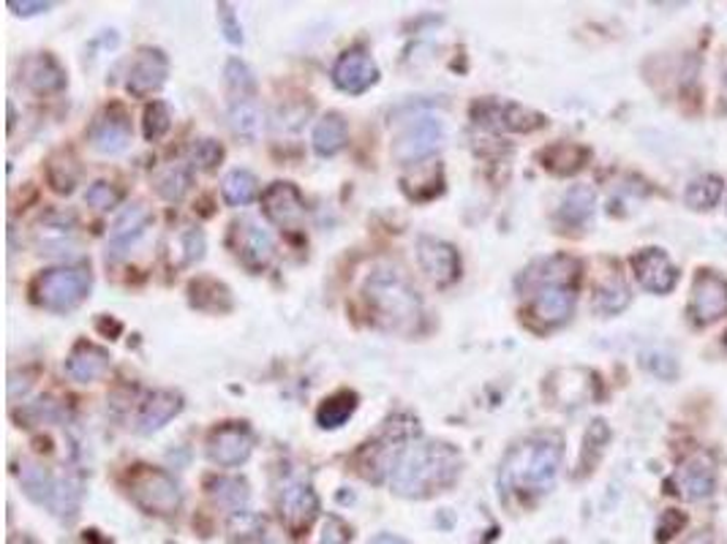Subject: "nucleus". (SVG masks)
<instances>
[{
    "label": "nucleus",
    "instance_id": "nucleus-1",
    "mask_svg": "<svg viewBox=\"0 0 727 544\" xmlns=\"http://www.w3.org/2000/svg\"><path fill=\"white\" fill-rule=\"evenodd\" d=\"M461 473V455L444 441H414L403 446L390 473L392 493L401 498H430L452 488Z\"/></svg>",
    "mask_w": 727,
    "mask_h": 544
},
{
    "label": "nucleus",
    "instance_id": "nucleus-2",
    "mask_svg": "<svg viewBox=\"0 0 727 544\" xmlns=\"http://www.w3.org/2000/svg\"><path fill=\"white\" fill-rule=\"evenodd\" d=\"M562 468V441L556 435H535L507 452L502 463L504 490L513 493H548Z\"/></svg>",
    "mask_w": 727,
    "mask_h": 544
},
{
    "label": "nucleus",
    "instance_id": "nucleus-3",
    "mask_svg": "<svg viewBox=\"0 0 727 544\" xmlns=\"http://www.w3.org/2000/svg\"><path fill=\"white\" fill-rule=\"evenodd\" d=\"M365 300L387 330L412 332L423 319V300L401 269L371 273L365 281Z\"/></svg>",
    "mask_w": 727,
    "mask_h": 544
},
{
    "label": "nucleus",
    "instance_id": "nucleus-4",
    "mask_svg": "<svg viewBox=\"0 0 727 544\" xmlns=\"http://www.w3.org/2000/svg\"><path fill=\"white\" fill-rule=\"evenodd\" d=\"M93 278L85 267H55L34 281V298L52 314H68L88 300Z\"/></svg>",
    "mask_w": 727,
    "mask_h": 544
},
{
    "label": "nucleus",
    "instance_id": "nucleus-5",
    "mask_svg": "<svg viewBox=\"0 0 727 544\" xmlns=\"http://www.w3.org/2000/svg\"><path fill=\"white\" fill-rule=\"evenodd\" d=\"M128 495L148 515L170 517L183 506V490L164 468L137 466L128 473Z\"/></svg>",
    "mask_w": 727,
    "mask_h": 544
},
{
    "label": "nucleus",
    "instance_id": "nucleus-6",
    "mask_svg": "<svg viewBox=\"0 0 727 544\" xmlns=\"http://www.w3.org/2000/svg\"><path fill=\"white\" fill-rule=\"evenodd\" d=\"M444 123L434 115L412 117L406 128L392 142V159L403 166L423 164L444 148Z\"/></svg>",
    "mask_w": 727,
    "mask_h": 544
},
{
    "label": "nucleus",
    "instance_id": "nucleus-7",
    "mask_svg": "<svg viewBox=\"0 0 727 544\" xmlns=\"http://www.w3.org/2000/svg\"><path fill=\"white\" fill-rule=\"evenodd\" d=\"M472 121L477 126L491 128V131H513V134H531L546 126V115L529 110L515 101H497V99H479L472 104Z\"/></svg>",
    "mask_w": 727,
    "mask_h": 544
},
{
    "label": "nucleus",
    "instance_id": "nucleus-8",
    "mask_svg": "<svg viewBox=\"0 0 727 544\" xmlns=\"http://www.w3.org/2000/svg\"><path fill=\"white\" fill-rule=\"evenodd\" d=\"M229 245L235 248V256L240 258V264L249 273H262L267 269V264L273 262V253H276V245H273V237L262 229L256 220H235L229 231Z\"/></svg>",
    "mask_w": 727,
    "mask_h": 544
},
{
    "label": "nucleus",
    "instance_id": "nucleus-9",
    "mask_svg": "<svg viewBox=\"0 0 727 544\" xmlns=\"http://www.w3.org/2000/svg\"><path fill=\"white\" fill-rule=\"evenodd\" d=\"M251 452H254V433L249 430V425L226 422L208 435V457L221 468L242 466L251 457Z\"/></svg>",
    "mask_w": 727,
    "mask_h": 544
},
{
    "label": "nucleus",
    "instance_id": "nucleus-10",
    "mask_svg": "<svg viewBox=\"0 0 727 544\" xmlns=\"http://www.w3.org/2000/svg\"><path fill=\"white\" fill-rule=\"evenodd\" d=\"M689 316L698 327H709L727 316V281L711 269H703L692 283Z\"/></svg>",
    "mask_w": 727,
    "mask_h": 544
},
{
    "label": "nucleus",
    "instance_id": "nucleus-11",
    "mask_svg": "<svg viewBox=\"0 0 727 544\" xmlns=\"http://www.w3.org/2000/svg\"><path fill=\"white\" fill-rule=\"evenodd\" d=\"M417 262L425 276L436 283V287H450L461 276V256H457L455 245L439 240V237L423 235L417 240Z\"/></svg>",
    "mask_w": 727,
    "mask_h": 544
},
{
    "label": "nucleus",
    "instance_id": "nucleus-12",
    "mask_svg": "<svg viewBox=\"0 0 727 544\" xmlns=\"http://www.w3.org/2000/svg\"><path fill=\"white\" fill-rule=\"evenodd\" d=\"M262 213L281 229H294L305 218V199L294 182L276 180L262 193Z\"/></svg>",
    "mask_w": 727,
    "mask_h": 544
},
{
    "label": "nucleus",
    "instance_id": "nucleus-13",
    "mask_svg": "<svg viewBox=\"0 0 727 544\" xmlns=\"http://www.w3.org/2000/svg\"><path fill=\"white\" fill-rule=\"evenodd\" d=\"M673 488L684 501H703L716 488V463L709 452H694L673 473Z\"/></svg>",
    "mask_w": 727,
    "mask_h": 544
},
{
    "label": "nucleus",
    "instance_id": "nucleus-14",
    "mask_svg": "<svg viewBox=\"0 0 727 544\" xmlns=\"http://www.w3.org/2000/svg\"><path fill=\"white\" fill-rule=\"evenodd\" d=\"M166 77H170V58L155 47H145L137 52L131 68H128L126 90L134 99H148L155 90L164 88Z\"/></svg>",
    "mask_w": 727,
    "mask_h": 544
},
{
    "label": "nucleus",
    "instance_id": "nucleus-15",
    "mask_svg": "<svg viewBox=\"0 0 727 544\" xmlns=\"http://www.w3.org/2000/svg\"><path fill=\"white\" fill-rule=\"evenodd\" d=\"M333 83L341 93L363 96L379 83V66L365 50H347L333 66Z\"/></svg>",
    "mask_w": 727,
    "mask_h": 544
},
{
    "label": "nucleus",
    "instance_id": "nucleus-16",
    "mask_svg": "<svg viewBox=\"0 0 727 544\" xmlns=\"http://www.w3.org/2000/svg\"><path fill=\"white\" fill-rule=\"evenodd\" d=\"M629 264H632L635 278L645 292L667 294L678 283L676 264L670 262V256L662 248H643L629 258Z\"/></svg>",
    "mask_w": 727,
    "mask_h": 544
},
{
    "label": "nucleus",
    "instance_id": "nucleus-17",
    "mask_svg": "<svg viewBox=\"0 0 727 544\" xmlns=\"http://www.w3.org/2000/svg\"><path fill=\"white\" fill-rule=\"evenodd\" d=\"M278 515L289 531H309L319 515V498L309 482H287L278 493Z\"/></svg>",
    "mask_w": 727,
    "mask_h": 544
},
{
    "label": "nucleus",
    "instance_id": "nucleus-18",
    "mask_svg": "<svg viewBox=\"0 0 727 544\" xmlns=\"http://www.w3.org/2000/svg\"><path fill=\"white\" fill-rule=\"evenodd\" d=\"M153 224V213L145 207L142 202L131 204L121 213V218L115 220L110 231V240H106V262H117V258L126 256L134 245L145 237V231Z\"/></svg>",
    "mask_w": 727,
    "mask_h": 544
},
{
    "label": "nucleus",
    "instance_id": "nucleus-19",
    "mask_svg": "<svg viewBox=\"0 0 727 544\" xmlns=\"http://www.w3.org/2000/svg\"><path fill=\"white\" fill-rule=\"evenodd\" d=\"M90 148L101 155H117L131 144V123L121 106H110L93 121L88 131Z\"/></svg>",
    "mask_w": 727,
    "mask_h": 544
},
{
    "label": "nucleus",
    "instance_id": "nucleus-20",
    "mask_svg": "<svg viewBox=\"0 0 727 544\" xmlns=\"http://www.w3.org/2000/svg\"><path fill=\"white\" fill-rule=\"evenodd\" d=\"M20 79L36 96L61 93L66 88V68L50 52H36L20 63Z\"/></svg>",
    "mask_w": 727,
    "mask_h": 544
},
{
    "label": "nucleus",
    "instance_id": "nucleus-21",
    "mask_svg": "<svg viewBox=\"0 0 727 544\" xmlns=\"http://www.w3.org/2000/svg\"><path fill=\"white\" fill-rule=\"evenodd\" d=\"M578 269L580 264L569 256L540 258L529 269H524V276L518 278V289L535 294L542 287H569L578 278Z\"/></svg>",
    "mask_w": 727,
    "mask_h": 544
},
{
    "label": "nucleus",
    "instance_id": "nucleus-22",
    "mask_svg": "<svg viewBox=\"0 0 727 544\" xmlns=\"http://www.w3.org/2000/svg\"><path fill=\"white\" fill-rule=\"evenodd\" d=\"M575 311V292L569 287H542L531 294L529 316L542 327H562Z\"/></svg>",
    "mask_w": 727,
    "mask_h": 544
},
{
    "label": "nucleus",
    "instance_id": "nucleus-23",
    "mask_svg": "<svg viewBox=\"0 0 727 544\" xmlns=\"http://www.w3.org/2000/svg\"><path fill=\"white\" fill-rule=\"evenodd\" d=\"M66 374L79 384H90L110 374V352L96 343L79 341L66 357Z\"/></svg>",
    "mask_w": 727,
    "mask_h": 544
},
{
    "label": "nucleus",
    "instance_id": "nucleus-24",
    "mask_svg": "<svg viewBox=\"0 0 727 544\" xmlns=\"http://www.w3.org/2000/svg\"><path fill=\"white\" fill-rule=\"evenodd\" d=\"M183 412V395L172 390H159L153 395H148V401L142 403L137 417V430L142 435L159 433L164 425H170L177 414Z\"/></svg>",
    "mask_w": 727,
    "mask_h": 544
},
{
    "label": "nucleus",
    "instance_id": "nucleus-25",
    "mask_svg": "<svg viewBox=\"0 0 727 544\" xmlns=\"http://www.w3.org/2000/svg\"><path fill=\"white\" fill-rule=\"evenodd\" d=\"M36 245L47 256H58V253H72L74 242H77V229H74V218H66L61 213H50L45 220H39L34 231Z\"/></svg>",
    "mask_w": 727,
    "mask_h": 544
},
{
    "label": "nucleus",
    "instance_id": "nucleus-26",
    "mask_svg": "<svg viewBox=\"0 0 727 544\" xmlns=\"http://www.w3.org/2000/svg\"><path fill=\"white\" fill-rule=\"evenodd\" d=\"M188 303L202 314H229L235 308L231 289L215 278H197L188 283Z\"/></svg>",
    "mask_w": 727,
    "mask_h": 544
},
{
    "label": "nucleus",
    "instance_id": "nucleus-27",
    "mask_svg": "<svg viewBox=\"0 0 727 544\" xmlns=\"http://www.w3.org/2000/svg\"><path fill=\"white\" fill-rule=\"evenodd\" d=\"M569 376H573V384H567L564 370H556V374L548 379V395H551V401L562 408L584 406V403L591 397L594 376L586 374V370H569Z\"/></svg>",
    "mask_w": 727,
    "mask_h": 544
},
{
    "label": "nucleus",
    "instance_id": "nucleus-28",
    "mask_svg": "<svg viewBox=\"0 0 727 544\" xmlns=\"http://www.w3.org/2000/svg\"><path fill=\"white\" fill-rule=\"evenodd\" d=\"M589 159H591V150L584 148V144H575V142H556L540 153L542 169H548L556 177L578 175V172L589 164Z\"/></svg>",
    "mask_w": 727,
    "mask_h": 544
},
{
    "label": "nucleus",
    "instance_id": "nucleus-29",
    "mask_svg": "<svg viewBox=\"0 0 727 544\" xmlns=\"http://www.w3.org/2000/svg\"><path fill=\"white\" fill-rule=\"evenodd\" d=\"M58 482L61 477H55L52 471H47L45 466H36V463H23L20 466V484H23V493L28 495L34 504L52 509V501H55Z\"/></svg>",
    "mask_w": 727,
    "mask_h": 544
},
{
    "label": "nucleus",
    "instance_id": "nucleus-30",
    "mask_svg": "<svg viewBox=\"0 0 727 544\" xmlns=\"http://www.w3.org/2000/svg\"><path fill=\"white\" fill-rule=\"evenodd\" d=\"M311 142H314L316 155H322V159H333V155L341 153L349 142V126L347 121H343L341 112H327V115L316 123Z\"/></svg>",
    "mask_w": 727,
    "mask_h": 544
},
{
    "label": "nucleus",
    "instance_id": "nucleus-31",
    "mask_svg": "<svg viewBox=\"0 0 727 544\" xmlns=\"http://www.w3.org/2000/svg\"><path fill=\"white\" fill-rule=\"evenodd\" d=\"M597 193L589 186H573L559 204V220L567 226H584L594 215Z\"/></svg>",
    "mask_w": 727,
    "mask_h": 544
},
{
    "label": "nucleus",
    "instance_id": "nucleus-32",
    "mask_svg": "<svg viewBox=\"0 0 727 544\" xmlns=\"http://www.w3.org/2000/svg\"><path fill=\"white\" fill-rule=\"evenodd\" d=\"M358 403H360L358 392H352V390L336 392V395L322 401L319 412H316V422H319V428H325V430L343 428V425L352 419V414L358 412Z\"/></svg>",
    "mask_w": 727,
    "mask_h": 544
},
{
    "label": "nucleus",
    "instance_id": "nucleus-33",
    "mask_svg": "<svg viewBox=\"0 0 727 544\" xmlns=\"http://www.w3.org/2000/svg\"><path fill=\"white\" fill-rule=\"evenodd\" d=\"M208 495L215 504L226 506L231 511H242L251 498L249 482L240 477H213L208 479Z\"/></svg>",
    "mask_w": 727,
    "mask_h": 544
},
{
    "label": "nucleus",
    "instance_id": "nucleus-34",
    "mask_svg": "<svg viewBox=\"0 0 727 544\" xmlns=\"http://www.w3.org/2000/svg\"><path fill=\"white\" fill-rule=\"evenodd\" d=\"M262 123H265V115H262V106L256 99H242V101H231L229 110V128L235 137L240 139H256L262 131Z\"/></svg>",
    "mask_w": 727,
    "mask_h": 544
},
{
    "label": "nucleus",
    "instance_id": "nucleus-35",
    "mask_svg": "<svg viewBox=\"0 0 727 544\" xmlns=\"http://www.w3.org/2000/svg\"><path fill=\"white\" fill-rule=\"evenodd\" d=\"M221 197L229 207H246L260 197V180L249 169H231L221 182Z\"/></svg>",
    "mask_w": 727,
    "mask_h": 544
},
{
    "label": "nucleus",
    "instance_id": "nucleus-36",
    "mask_svg": "<svg viewBox=\"0 0 727 544\" xmlns=\"http://www.w3.org/2000/svg\"><path fill=\"white\" fill-rule=\"evenodd\" d=\"M725 191V180L716 175H700L689 180L687 191H684V202L689 210H711L722 199Z\"/></svg>",
    "mask_w": 727,
    "mask_h": 544
},
{
    "label": "nucleus",
    "instance_id": "nucleus-37",
    "mask_svg": "<svg viewBox=\"0 0 727 544\" xmlns=\"http://www.w3.org/2000/svg\"><path fill=\"white\" fill-rule=\"evenodd\" d=\"M155 193L166 202H180L191 191V169L186 164H172L161 169L153 180Z\"/></svg>",
    "mask_w": 727,
    "mask_h": 544
},
{
    "label": "nucleus",
    "instance_id": "nucleus-38",
    "mask_svg": "<svg viewBox=\"0 0 727 544\" xmlns=\"http://www.w3.org/2000/svg\"><path fill=\"white\" fill-rule=\"evenodd\" d=\"M47 180L55 193H72L79 182V164L68 153L52 155L47 164Z\"/></svg>",
    "mask_w": 727,
    "mask_h": 544
},
{
    "label": "nucleus",
    "instance_id": "nucleus-39",
    "mask_svg": "<svg viewBox=\"0 0 727 544\" xmlns=\"http://www.w3.org/2000/svg\"><path fill=\"white\" fill-rule=\"evenodd\" d=\"M629 300H632V294H629L627 283H624L622 278H607L605 283L597 287L594 308L605 316H616L627 308Z\"/></svg>",
    "mask_w": 727,
    "mask_h": 544
},
{
    "label": "nucleus",
    "instance_id": "nucleus-40",
    "mask_svg": "<svg viewBox=\"0 0 727 544\" xmlns=\"http://www.w3.org/2000/svg\"><path fill=\"white\" fill-rule=\"evenodd\" d=\"M226 88H229V96L231 101H242V99H256V79H254V72H251L249 66L242 61H237V58H231L229 63H226Z\"/></svg>",
    "mask_w": 727,
    "mask_h": 544
},
{
    "label": "nucleus",
    "instance_id": "nucleus-41",
    "mask_svg": "<svg viewBox=\"0 0 727 544\" xmlns=\"http://www.w3.org/2000/svg\"><path fill=\"white\" fill-rule=\"evenodd\" d=\"M170 128H172V112L164 101H153V104L145 106L142 134L148 142H159L161 137H166Z\"/></svg>",
    "mask_w": 727,
    "mask_h": 544
},
{
    "label": "nucleus",
    "instance_id": "nucleus-42",
    "mask_svg": "<svg viewBox=\"0 0 727 544\" xmlns=\"http://www.w3.org/2000/svg\"><path fill=\"white\" fill-rule=\"evenodd\" d=\"M262 531H265V520H262L260 515H254V511L249 509L231 511L229 517L231 539H237V542H251V539L260 536Z\"/></svg>",
    "mask_w": 727,
    "mask_h": 544
},
{
    "label": "nucleus",
    "instance_id": "nucleus-43",
    "mask_svg": "<svg viewBox=\"0 0 727 544\" xmlns=\"http://www.w3.org/2000/svg\"><path fill=\"white\" fill-rule=\"evenodd\" d=\"M640 365H643L651 376H660V379H665V381H673L678 376L676 357L662 352V349H649V352L640 354Z\"/></svg>",
    "mask_w": 727,
    "mask_h": 544
},
{
    "label": "nucleus",
    "instance_id": "nucleus-44",
    "mask_svg": "<svg viewBox=\"0 0 727 544\" xmlns=\"http://www.w3.org/2000/svg\"><path fill=\"white\" fill-rule=\"evenodd\" d=\"M85 202H88L93 210H101V213H104V210H115L117 204L123 202V191L117 186H112V182L99 180L88 188Z\"/></svg>",
    "mask_w": 727,
    "mask_h": 544
},
{
    "label": "nucleus",
    "instance_id": "nucleus-45",
    "mask_svg": "<svg viewBox=\"0 0 727 544\" xmlns=\"http://www.w3.org/2000/svg\"><path fill=\"white\" fill-rule=\"evenodd\" d=\"M224 161V144L215 142V139H199V142H193L191 148V164L197 166V169H215V166Z\"/></svg>",
    "mask_w": 727,
    "mask_h": 544
},
{
    "label": "nucleus",
    "instance_id": "nucleus-46",
    "mask_svg": "<svg viewBox=\"0 0 727 544\" xmlns=\"http://www.w3.org/2000/svg\"><path fill=\"white\" fill-rule=\"evenodd\" d=\"M349 542H352V528H349L338 515H327L325 520H322L319 533H316V539L311 544H349Z\"/></svg>",
    "mask_w": 727,
    "mask_h": 544
},
{
    "label": "nucleus",
    "instance_id": "nucleus-47",
    "mask_svg": "<svg viewBox=\"0 0 727 544\" xmlns=\"http://www.w3.org/2000/svg\"><path fill=\"white\" fill-rule=\"evenodd\" d=\"M215 14H218V28L224 34V39L229 41L231 47L242 45V25L237 20L235 7L231 3H215Z\"/></svg>",
    "mask_w": 727,
    "mask_h": 544
},
{
    "label": "nucleus",
    "instance_id": "nucleus-48",
    "mask_svg": "<svg viewBox=\"0 0 727 544\" xmlns=\"http://www.w3.org/2000/svg\"><path fill=\"white\" fill-rule=\"evenodd\" d=\"M177 245H180V253H183V267H188V264H197L199 258L204 256V235L199 229H183L180 235H177Z\"/></svg>",
    "mask_w": 727,
    "mask_h": 544
},
{
    "label": "nucleus",
    "instance_id": "nucleus-49",
    "mask_svg": "<svg viewBox=\"0 0 727 544\" xmlns=\"http://www.w3.org/2000/svg\"><path fill=\"white\" fill-rule=\"evenodd\" d=\"M684 522H687V517H684L681 511L667 509L665 515L660 517V522H656V542H660V544L670 542V539L676 536V533H681Z\"/></svg>",
    "mask_w": 727,
    "mask_h": 544
},
{
    "label": "nucleus",
    "instance_id": "nucleus-50",
    "mask_svg": "<svg viewBox=\"0 0 727 544\" xmlns=\"http://www.w3.org/2000/svg\"><path fill=\"white\" fill-rule=\"evenodd\" d=\"M63 417H66V414L58 408L55 401H39L30 408H25V419H30V422H36V425L58 422V419H63Z\"/></svg>",
    "mask_w": 727,
    "mask_h": 544
},
{
    "label": "nucleus",
    "instance_id": "nucleus-51",
    "mask_svg": "<svg viewBox=\"0 0 727 544\" xmlns=\"http://www.w3.org/2000/svg\"><path fill=\"white\" fill-rule=\"evenodd\" d=\"M7 7L12 9L17 17H36V14L50 12L52 3H47V0H36V3H30V0H9Z\"/></svg>",
    "mask_w": 727,
    "mask_h": 544
},
{
    "label": "nucleus",
    "instance_id": "nucleus-52",
    "mask_svg": "<svg viewBox=\"0 0 727 544\" xmlns=\"http://www.w3.org/2000/svg\"><path fill=\"white\" fill-rule=\"evenodd\" d=\"M371 544H409V542L406 539L396 536V533H379V536H376Z\"/></svg>",
    "mask_w": 727,
    "mask_h": 544
},
{
    "label": "nucleus",
    "instance_id": "nucleus-53",
    "mask_svg": "<svg viewBox=\"0 0 727 544\" xmlns=\"http://www.w3.org/2000/svg\"><path fill=\"white\" fill-rule=\"evenodd\" d=\"M722 83H725V88H727V58H725V63H722Z\"/></svg>",
    "mask_w": 727,
    "mask_h": 544
},
{
    "label": "nucleus",
    "instance_id": "nucleus-54",
    "mask_svg": "<svg viewBox=\"0 0 727 544\" xmlns=\"http://www.w3.org/2000/svg\"><path fill=\"white\" fill-rule=\"evenodd\" d=\"M725 343H727V341H725Z\"/></svg>",
    "mask_w": 727,
    "mask_h": 544
}]
</instances>
